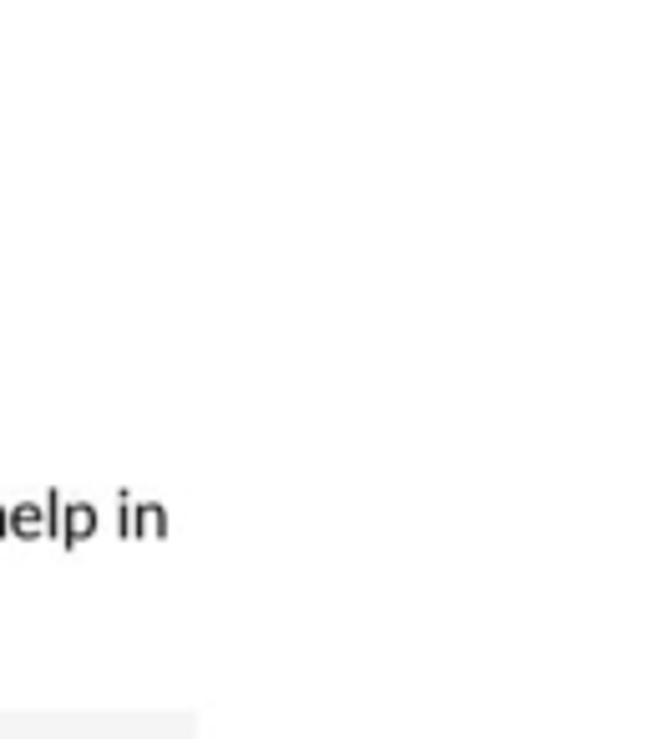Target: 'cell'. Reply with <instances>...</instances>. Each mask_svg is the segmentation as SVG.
I'll return each instance as SVG.
<instances>
[{
  "label": "cell",
  "mask_w": 668,
  "mask_h": 739,
  "mask_svg": "<svg viewBox=\"0 0 668 739\" xmlns=\"http://www.w3.org/2000/svg\"><path fill=\"white\" fill-rule=\"evenodd\" d=\"M6 532H16V537H41V532H46V512H41L36 502H26V507H16V512L6 517Z\"/></svg>",
  "instance_id": "cell-3"
},
{
  "label": "cell",
  "mask_w": 668,
  "mask_h": 739,
  "mask_svg": "<svg viewBox=\"0 0 668 739\" xmlns=\"http://www.w3.org/2000/svg\"><path fill=\"white\" fill-rule=\"evenodd\" d=\"M92 532H97V507H71V512L61 517V537H56V542L76 547L81 537H92Z\"/></svg>",
  "instance_id": "cell-2"
},
{
  "label": "cell",
  "mask_w": 668,
  "mask_h": 739,
  "mask_svg": "<svg viewBox=\"0 0 668 739\" xmlns=\"http://www.w3.org/2000/svg\"><path fill=\"white\" fill-rule=\"evenodd\" d=\"M162 532H167V512L162 507L122 502V537H162Z\"/></svg>",
  "instance_id": "cell-1"
},
{
  "label": "cell",
  "mask_w": 668,
  "mask_h": 739,
  "mask_svg": "<svg viewBox=\"0 0 668 739\" xmlns=\"http://www.w3.org/2000/svg\"><path fill=\"white\" fill-rule=\"evenodd\" d=\"M0 532H6V507H0Z\"/></svg>",
  "instance_id": "cell-4"
}]
</instances>
